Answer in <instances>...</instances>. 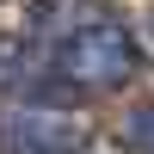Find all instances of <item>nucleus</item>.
<instances>
[{"mask_svg":"<svg viewBox=\"0 0 154 154\" xmlns=\"http://www.w3.org/2000/svg\"><path fill=\"white\" fill-rule=\"evenodd\" d=\"M117 142H123V148H154V105H148V111H136V117L123 123Z\"/></svg>","mask_w":154,"mask_h":154,"instance_id":"obj_3","label":"nucleus"},{"mask_svg":"<svg viewBox=\"0 0 154 154\" xmlns=\"http://www.w3.org/2000/svg\"><path fill=\"white\" fill-rule=\"evenodd\" d=\"M6 148H19V154H31V148H80V136L74 130H56V123H25V111H12L6 117Z\"/></svg>","mask_w":154,"mask_h":154,"instance_id":"obj_2","label":"nucleus"},{"mask_svg":"<svg viewBox=\"0 0 154 154\" xmlns=\"http://www.w3.org/2000/svg\"><path fill=\"white\" fill-rule=\"evenodd\" d=\"M49 56H56V74L68 93H117V86L136 80V68H142V49H136L130 25L117 19H74L68 31L49 43Z\"/></svg>","mask_w":154,"mask_h":154,"instance_id":"obj_1","label":"nucleus"}]
</instances>
